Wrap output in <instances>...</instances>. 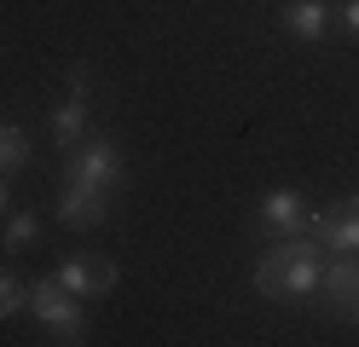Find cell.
I'll list each match as a JSON object with an SVG mask.
<instances>
[{"label": "cell", "instance_id": "3957f363", "mask_svg": "<svg viewBox=\"0 0 359 347\" xmlns=\"http://www.w3.org/2000/svg\"><path fill=\"white\" fill-rule=\"evenodd\" d=\"M70 179L93 185V191H116L122 185V151L116 139H76L70 145Z\"/></svg>", "mask_w": 359, "mask_h": 347}, {"label": "cell", "instance_id": "277c9868", "mask_svg": "<svg viewBox=\"0 0 359 347\" xmlns=\"http://www.w3.org/2000/svg\"><path fill=\"white\" fill-rule=\"evenodd\" d=\"M87 93H93V69L76 64L70 69V93H64V104L53 110V145L70 151L76 139H87Z\"/></svg>", "mask_w": 359, "mask_h": 347}, {"label": "cell", "instance_id": "8fae6325", "mask_svg": "<svg viewBox=\"0 0 359 347\" xmlns=\"http://www.w3.org/2000/svg\"><path fill=\"white\" fill-rule=\"evenodd\" d=\"M29 162H35V139L18 122H0V174L12 179V174H24Z\"/></svg>", "mask_w": 359, "mask_h": 347}, {"label": "cell", "instance_id": "9c48e42d", "mask_svg": "<svg viewBox=\"0 0 359 347\" xmlns=\"http://www.w3.org/2000/svg\"><path fill=\"white\" fill-rule=\"evenodd\" d=\"M313 238H319L325 249L336 254H359V215H348V208H325V215H313Z\"/></svg>", "mask_w": 359, "mask_h": 347}, {"label": "cell", "instance_id": "e0dca14e", "mask_svg": "<svg viewBox=\"0 0 359 347\" xmlns=\"http://www.w3.org/2000/svg\"><path fill=\"white\" fill-rule=\"evenodd\" d=\"M348 318H353V324H359V295H353V307H348Z\"/></svg>", "mask_w": 359, "mask_h": 347}, {"label": "cell", "instance_id": "2e32d148", "mask_svg": "<svg viewBox=\"0 0 359 347\" xmlns=\"http://www.w3.org/2000/svg\"><path fill=\"white\" fill-rule=\"evenodd\" d=\"M342 208H348V215H359V191H353V197H348V203H342Z\"/></svg>", "mask_w": 359, "mask_h": 347}, {"label": "cell", "instance_id": "7a4b0ae2", "mask_svg": "<svg viewBox=\"0 0 359 347\" xmlns=\"http://www.w3.org/2000/svg\"><path fill=\"white\" fill-rule=\"evenodd\" d=\"M29 313L53 330V341H81V330H87L81 295H70L58 278H35V284H29Z\"/></svg>", "mask_w": 359, "mask_h": 347}, {"label": "cell", "instance_id": "8992f818", "mask_svg": "<svg viewBox=\"0 0 359 347\" xmlns=\"http://www.w3.org/2000/svg\"><path fill=\"white\" fill-rule=\"evenodd\" d=\"M53 278H58V284L70 290V295H81V301H87V295H104L110 284H116V266H110L104 254H70V261H58V272H53Z\"/></svg>", "mask_w": 359, "mask_h": 347}, {"label": "cell", "instance_id": "7c38bea8", "mask_svg": "<svg viewBox=\"0 0 359 347\" xmlns=\"http://www.w3.org/2000/svg\"><path fill=\"white\" fill-rule=\"evenodd\" d=\"M35 238H41V215H35V208H18V215L6 220V238H0V243H6L12 254H24Z\"/></svg>", "mask_w": 359, "mask_h": 347}, {"label": "cell", "instance_id": "ba28073f", "mask_svg": "<svg viewBox=\"0 0 359 347\" xmlns=\"http://www.w3.org/2000/svg\"><path fill=\"white\" fill-rule=\"evenodd\" d=\"M319 295L330 301V313H342L353 307V295H359V254H336V261L319 272Z\"/></svg>", "mask_w": 359, "mask_h": 347}, {"label": "cell", "instance_id": "9a60e30c", "mask_svg": "<svg viewBox=\"0 0 359 347\" xmlns=\"http://www.w3.org/2000/svg\"><path fill=\"white\" fill-rule=\"evenodd\" d=\"M12 208V185H6V174H0V215Z\"/></svg>", "mask_w": 359, "mask_h": 347}, {"label": "cell", "instance_id": "5b68a950", "mask_svg": "<svg viewBox=\"0 0 359 347\" xmlns=\"http://www.w3.org/2000/svg\"><path fill=\"white\" fill-rule=\"evenodd\" d=\"M53 215L70 226V231H87V226H99L110 215V191H93V185H76V179H64V191L53 203Z\"/></svg>", "mask_w": 359, "mask_h": 347}, {"label": "cell", "instance_id": "6da1fadb", "mask_svg": "<svg viewBox=\"0 0 359 347\" xmlns=\"http://www.w3.org/2000/svg\"><path fill=\"white\" fill-rule=\"evenodd\" d=\"M319 272H325L319 243H307L296 231V238H278L255 261V290L273 295V301H307V295H319Z\"/></svg>", "mask_w": 359, "mask_h": 347}, {"label": "cell", "instance_id": "4fadbf2b", "mask_svg": "<svg viewBox=\"0 0 359 347\" xmlns=\"http://www.w3.org/2000/svg\"><path fill=\"white\" fill-rule=\"evenodd\" d=\"M24 307H29V284H24L18 272H6V266H0V324H12Z\"/></svg>", "mask_w": 359, "mask_h": 347}, {"label": "cell", "instance_id": "30bf717a", "mask_svg": "<svg viewBox=\"0 0 359 347\" xmlns=\"http://www.w3.org/2000/svg\"><path fill=\"white\" fill-rule=\"evenodd\" d=\"M330 6L325 0H296V6H284V29L296 35V41H325L330 35Z\"/></svg>", "mask_w": 359, "mask_h": 347}, {"label": "cell", "instance_id": "5bb4252c", "mask_svg": "<svg viewBox=\"0 0 359 347\" xmlns=\"http://www.w3.org/2000/svg\"><path fill=\"white\" fill-rule=\"evenodd\" d=\"M342 23H348V35L359 41V0H348V6H342Z\"/></svg>", "mask_w": 359, "mask_h": 347}, {"label": "cell", "instance_id": "52a82bcc", "mask_svg": "<svg viewBox=\"0 0 359 347\" xmlns=\"http://www.w3.org/2000/svg\"><path fill=\"white\" fill-rule=\"evenodd\" d=\"M302 226H307V208H302L296 185H278V191L261 197V231L266 238H296Z\"/></svg>", "mask_w": 359, "mask_h": 347}]
</instances>
